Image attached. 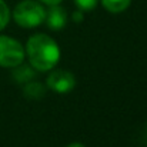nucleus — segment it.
Segmentation results:
<instances>
[{
    "label": "nucleus",
    "mask_w": 147,
    "mask_h": 147,
    "mask_svg": "<svg viewBox=\"0 0 147 147\" xmlns=\"http://www.w3.org/2000/svg\"><path fill=\"white\" fill-rule=\"evenodd\" d=\"M43 3H46V4H49V6H53V4H59L61 0H42Z\"/></svg>",
    "instance_id": "12"
},
{
    "label": "nucleus",
    "mask_w": 147,
    "mask_h": 147,
    "mask_svg": "<svg viewBox=\"0 0 147 147\" xmlns=\"http://www.w3.org/2000/svg\"><path fill=\"white\" fill-rule=\"evenodd\" d=\"M130 3H131V0H101V4L104 6V9L111 13L124 11L130 6Z\"/></svg>",
    "instance_id": "8"
},
{
    "label": "nucleus",
    "mask_w": 147,
    "mask_h": 147,
    "mask_svg": "<svg viewBox=\"0 0 147 147\" xmlns=\"http://www.w3.org/2000/svg\"><path fill=\"white\" fill-rule=\"evenodd\" d=\"M13 79L14 82L17 83H27V82H32L36 74H37V70L30 66V64H24V63H20L17 64L16 67H13Z\"/></svg>",
    "instance_id": "6"
},
{
    "label": "nucleus",
    "mask_w": 147,
    "mask_h": 147,
    "mask_svg": "<svg viewBox=\"0 0 147 147\" xmlns=\"http://www.w3.org/2000/svg\"><path fill=\"white\" fill-rule=\"evenodd\" d=\"M24 54L29 59V64L37 71L51 70L60 60V49L57 43L47 34L37 33L29 37Z\"/></svg>",
    "instance_id": "1"
},
{
    "label": "nucleus",
    "mask_w": 147,
    "mask_h": 147,
    "mask_svg": "<svg viewBox=\"0 0 147 147\" xmlns=\"http://www.w3.org/2000/svg\"><path fill=\"white\" fill-rule=\"evenodd\" d=\"M71 19H73V22H77V23L83 22V10H77V11H74V13L71 14Z\"/></svg>",
    "instance_id": "11"
},
{
    "label": "nucleus",
    "mask_w": 147,
    "mask_h": 147,
    "mask_svg": "<svg viewBox=\"0 0 147 147\" xmlns=\"http://www.w3.org/2000/svg\"><path fill=\"white\" fill-rule=\"evenodd\" d=\"M46 92H47V87L43 86L42 83H37V82H27L24 83V87H23V94L26 98H30V100H40L46 96Z\"/></svg>",
    "instance_id": "7"
},
{
    "label": "nucleus",
    "mask_w": 147,
    "mask_h": 147,
    "mask_svg": "<svg viewBox=\"0 0 147 147\" xmlns=\"http://www.w3.org/2000/svg\"><path fill=\"white\" fill-rule=\"evenodd\" d=\"M23 46L13 37L0 36V67H16L24 60Z\"/></svg>",
    "instance_id": "3"
},
{
    "label": "nucleus",
    "mask_w": 147,
    "mask_h": 147,
    "mask_svg": "<svg viewBox=\"0 0 147 147\" xmlns=\"http://www.w3.org/2000/svg\"><path fill=\"white\" fill-rule=\"evenodd\" d=\"M9 19H10L9 7L3 0H0V30H3L6 27V24L9 23Z\"/></svg>",
    "instance_id": "9"
},
{
    "label": "nucleus",
    "mask_w": 147,
    "mask_h": 147,
    "mask_svg": "<svg viewBox=\"0 0 147 147\" xmlns=\"http://www.w3.org/2000/svg\"><path fill=\"white\" fill-rule=\"evenodd\" d=\"M67 147H84L82 143H79V142H76V143H70Z\"/></svg>",
    "instance_id": "13"
},
{
    "label": "nucleus",
    "mask_w": 147,
    "mask_h": 147,
    "mask_svg": "<svg viewBox=\"0 0 147 147\" xmlns=\"http://www.w3.org/2000/svg\"><path fill=\"white\" fill-rule=\"evenodd\" d=\"M45 22L47 23V26H49L50 29H53V30H60V29H63V27L66 26V23H67V13H66V10H64L61 6L53 4V6L49 7V10L46 11V19H45Z\"/></svg>",
    "instance_id": "5"
},
{
    "label": "nucleus",
    "mask_w": 147,
    "mask_h": 147,
    "mask_svg": "<svg viewBox=\"0 0 147 147\" xmlns=\"http://www.w3.org/2000/svg\"><path fill=\"white\" fill-rule=\"evenodd\" d=\"M76 86L74 76L67 70H54L47 77V87L57 93H69Z\"/></svg>",
    "instance_id": "4"
},
{
    "label": "nucleus",
    "mask_w": 147,
    "mask_h": 147,
    "mask_svg": "<svg viewBox=\"0 0 147 147\" xmlns=\"http://www.w3.org/2000/svg\"><path fill=\"white\" fill-rule=\"evenodd\" d=\"M98 0H74L76 6L80 9V10H93L96 6H97Z\"/></svg>",
    "instance_id": "10"
},
{
    "label": "nucleus",
    "mask_w": 147,
    "mask_h": 147,
    "mask_svg": "<svg viewBox=\"0 0 147 147\" xmlns=\"http://www.w3.org/2000/svg\"><path fill=\"white\" fill-rule=\"evenodd\" d=\"M14 22L26 29L37 27L46 19V10L39 1L34 0H23L13 10Z\"/></svg>",
    "instance_id": "2"
}]
</instances>
